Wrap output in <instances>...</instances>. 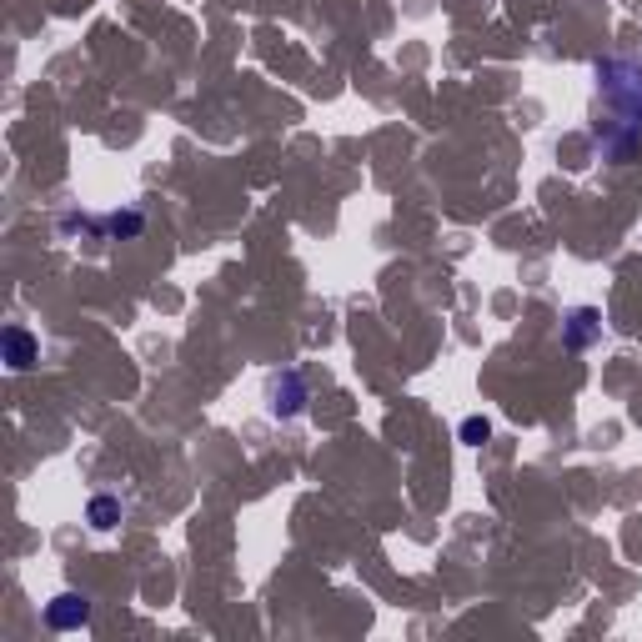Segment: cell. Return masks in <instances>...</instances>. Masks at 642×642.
<instances>
[{
  "instance_id": "cell-1",
  "label": "cell",
  "mask_w": 642,
  "mask_h": 642,
  "mask_svg": "<svg viewBox=\"0 0 642 642\" xmlns=\"http://www.w3.org/2000/svg\"><path fill=\"white\" fill-rule=\"evenodd\" d=\"M597 86H602L612 116L642 126V66H637V61H622V56L602 61V66H597Z\"/></svg>"
},
{
  "instance_id": "cell-2",
  "label": "cell",
  "mask_w": 642,
  "mask_h": 642,
  "mask_svg": "<svg viewBox=\"0 0 642 642\" xmlns=\"http://www.w3.org/2000/svg\"><path fill=\"white\" fill-rule=\"evenodd\" d=\"M301 407H306V382H301V372H276L271 377V387H266V412L276 417V422H291V417H301Z\"/></svg>"
},
{
  "instance_id": "cell-3",
  "label": "cell",
  "mask_w": 642,
  "mask_h": 642,
  "mask_svg": "<svg viewBox=\"0 0 642 642\" xmlns=\"http://www.w3.org/2000/svg\"><path fill=\"white\" fill-rule=\"evenodd\" d=\"M46 622H51L56 632L86 627V622H91V597H86V592H61V597H51V602H46Z\"/></svg>"
},
{
  "instance_id": "cell-4",
  "label": "cell",
  "mask_w": 642,
  "mask_h": 642,
  "mask_svg": "<svg viewBox=\"0 0 642 642\" xmlns=\"http://www.w3.org/2000/svg\"><path fill=\"white\" fill-rule=\"evenodd\" d=\"M597 337H602V311H592V306H572V311L562 316V342H567L572 352H587Z\"/></svg>"
},
{
  "instance_id": "cell-5",
  "label": "cell",
  "mask_w": 642,
  "mask_h": 642,
  "mask_svg": "<svg viewBox=\"0 0 642 642\" xmlns=\"http://www.w3.org/2000/svg\"><path fill=\"white\" fill-rule=\"evenodd\" d=\"M0 347H6V367H11V372H26V367H36V362H41V342H36L26 327H6Z\"/></svg>"
},
{
  "instance_id": "cell-6",
  "label": "cell",
  "mask_w": 642,
  "mask_h": 642,
  "mask_svg": "<svg viewBox=\"0 0 642 642\" xmlns=\"http://www.w3.org/2000/svg\"><path fill=\"white\" fill-rule=\"evenodd\" d=\"M86 517H91V527H101V532H111V527L121 522V502H116V497H91V507H86Z\"/></svg>"
},
{
  "instance_id": "cell-7",
  "label": "cell",
  "mask_w": 642,
  "mask_h": 642,
  "mask_svg": "<svg viewBox=\"0 0 642 642\" xmlns=\"http://www.w3.org/2000/svg\"><path fill=\"white\" fill-rule=\"evenodd\" d=\"M141 226H146V216L141 211H116L111 221H106V231L121 241V236H141Z\"/></svg>"
},
{
  "instance_id": "cell-8",
  "label": "cell",
  "mask_w": 642,
  "mask_h": 642,
  "mask_svg": "<svg viewBox=\"0 0 642 642\" xmlns=\"http://www.w3.org/2000/svg\"><path fill=\"white\" fill-rule=\"evenodd\" d=\"M457 437H462L467 447H482V442L492 437V422H487V417H467V422L457 427Z\"/></svg>"
}]
</instances>
